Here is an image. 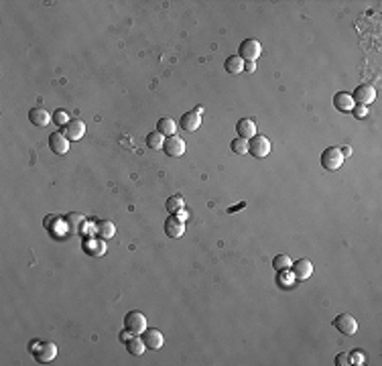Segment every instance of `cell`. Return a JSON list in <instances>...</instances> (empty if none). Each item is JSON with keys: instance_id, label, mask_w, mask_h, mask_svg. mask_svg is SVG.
Masks as SVG:
<instances>
[{"instance_id": "obj_9", "label": "cell", "mask_w": 382, "mask_h": 366, "mask_svg": "<svg viewBox=\"0 0 382 366\" xmlns=\"http://www.w3.org/2000/svg\"><path fill=\"white\" fill-rule=\"evenodd\" d=\"M49 149L55 155H65L69 151V138L63 132H53L49 136Z\"/></svg>"}, {"instance_id": "obj_23", "label": "cell", "mask_w": 382, "mask_h": 366, "mask_svg": "<svg viewBox=\"0 0 382 366\" xmlns=\"http://www.w3.org/2000/svg\"><path fill=\"white\" fill-rule=\"evenodd\" d=\"M183 197L181 195H171L169 199H167V203H165V207H167V212L169 214H177L179 210H183Z\"/></svg>"}, {"instance_id": "obj_17", "label": "cell", "mask_w": 382, "mask_h": 366, "mask_svg": "<svg viewBox=\"0 0 382 366\" xmlns=\"http://www.w3.org/2000/svg\"><path fill=\"white\" fill-rule=\"evenodd\" d=\"M334 106L342 112H352L354 108V100H352V94H346V92H340L334 96Z\"/></svg>"}, {"instance_id": "obj_28", "label": "cell", "mask_w": 382, "mask_h": 366, "mask_svg": "<svg viewBox=\"0 0 382 366\" xmlns=\"http://www.w3.org/2000/svg\"><path fill=\"white\" fill-rule=\"evenodd\" d=\"M53 122H55L57 126H63V128H65L71 120H69V114H67L65 110H61V108H59V110L53 112Z\"/></svg>"}, {"instance_id": "obj_22", "label": "cell", "mask_w": 382, "mask_h": 366, "mask_svg": "<svg viewBox=\"0 0 382 366\" xmlns=\"http://www.w3.org/2000/svg\"><path fill=\"white\" fill-rule=\"evenodd\" d=\"M126 350H128L132 356H140V354L146 350V346H144L142 338H130V340L126 342Z\"/></svg>"}, {"instance_id": "obj_19", "label": "cell", "mask_w": 382, "mask_h": 366, "mask_svg": "<svg viewBox=\"0 0 382 366\" xmlns=\"http://www.w3.org/2000/svg\"><path fill=\"white\" fill-rule=\"evenodd\" d=\"M157 130H159L163 136H173L175 130H177V124H175L173 118H161V120L157 122Z\"/></svg>"}, {"instance_id": "obj_1", "label": "cell", "mask_w": 382, "mask_h": 366, "mask_svg": "<svg viewBox=\"0 0 382 366\" xmlns=\"http://www.w3.org/2000/svg\"><path fill=\"white\" fill-rule=\"evenodd\" d=\"M31 352H33V356H35L37 362L47 364V362H51L53 358L57 356V346L53 344V342H33L31 344Z\"/></svg>"}, {"instance_id": "obj_21", "label": "cell", "mask_w": 382, "mask_h": 366, "mask_svg": "<svg viewBox=\"0 0 382 366\" xmlns=\"http://www.w3.org/2000/svg\"><path fill=\"white\" fill-rule=\"evenodd\" d=\"M165 138L167 136H163L159 130H152L146 134V147L152 151H159V149H163V144H165Z\"/></svg>"}, {"instance_id": "obj_3", "label": "cell", "mask_w": 382, "mask_h": 366, "mask_svg": "<svg viewBox=\"0 0 382 366\" xmlns=\"http://www.w3.org/2000/svg\"><path fill=\"white\" fill-rule=\"evenodd\" d=\"M238 53H240V57L244 59V63H246V61H254V63H256V59H258L260 53H262V47H260V43H258L256 39H244V41L240 43V47H238Z\"/></svg>"}, {"instance_id": "obj_34", "label": "cell", "mask_w": 382, "mask_h": 366, "mask_svg": "<svg viewBox=\"0 0 382 366\" xmlns=\"http://www.w3.org/2000/svg\"><path fill=\"white\" fill-rule=\"evenodd\" d=\"M175 216H177V218H179V220H181V222H185V220H187V218H189V216H187V212H185V210H179V212H177V214H175Z\"/></svg>"}, {"instance_id": "obj_2", "label": "cell", "mask_w": 382, "mask_h": 366, "mask_svg": "<svg viewBox=\"0 0 382 366\" xmlns=\"http://www.w3.org/2000/svg\"><path fill=\"white\" fill-rule=\"evenodd\" d=\"M344 163V155L338 147H327L323 153H321V167L327 169V171H338Z\"/></svg>"}, {"instance_id": "obj_29", "label": "cell", "mask_w": 382, "mask_h": 366, "mask_svg": "<svg viewBox=\"0 0 382 366\" xmlns=\"http://www.w3.org/2000/svg\"><path fill=\"white\" fill-rule=\"evenodd\" d=\"M279 285H281L283 289L293 287V285H295V275L289 273V271H279Z\"/></svg>"}, {"instance_id": "obj_26", "label": "cell", "mask_w": 382, "mask_h": 366, "mask_svg": "<svg viewBox=\"0 0 382 366\" xmlns=\"http://www.w3.org/2000/svg\"><path fill=\"white\" fill-rule=\"evenodd\" d=\"M84 248H86V252H88V254H94V256H100V254H104V252H106L104 242H96V240H88V242L84 244Z\"/></svg>"}, {"instance_id": "obj_11", "label": "cell", "mask_w": 382, "mask_h": 366, "mask_svg": "<svg viewBox=\"0 0 382 366\" xmlns=\"http://www.w3.org/2000/svg\"><path fill=\"white\" fill-rule=\"evenodd\" d=\"M142 342H144V346L148 348V350H161L163 348V342H165V340H163V334L159 332V330H144L142 332Z\"/></svg>"}, {"instance_id": "obj_8", "label": "cell", "mask_w": 382, "mask_h": 366, "mask_svg": "<svg viewBox=\"0 0 382 366\" xmlns=\"http://www.w3.org/2000/svg\"><path fill=\"white\" fill-rule=\"evenodd\" d=\"M163 151H165L169 157H181L185 153V140L181 136H177V134L167 136L165 144H163Z\"/></svg>"}, {"instance_id": "obj_14", "label": "cell", "mask_w": 382, "mask_h": 366, "mask_svg": "<svg viewBox=\"0 0 382 366\" xmlns=\"http://www.w3.org/2000/svg\"><path fill=\"white\" fill-rule=\"evenodd\" d=\"M199 124H201V114H197L195 110H193V112H185V114L181 116V120H179V126H181L185 132L197 130Z\"/></svg>"}, {"instance_id": "obj_13", "label": "cell", "mask_w": 382, "mask_h": 366, "mask_svg": "<svg viewBox=\"0 0 382 366\" xmlns=\"http://www.w3.org/2000/svg\"><path fill=\"white\" fill-rule=\"evenodd\" d=\"M29 120L35 124V126H47L49 122H53V116L43 108V106H35L29 110Z\"/></svg>"}, {"instance_id": "obj_18", "label": "cell", "mask_w": 382, "mask_h": 366, "mask_svg": "<svg viewBox=\"0 0 382 366\" xmlns=\"http://www.w3.org/2000/svg\"><path fill=\"white\" fill-rule=\"evenodd\" d=\"M224 69L228 71V74H240V71H244V59L240 57V55H230L226 61H224Z\"/></svg>"}, {"instance_id": "obj_33", "label": "cell", "mask_w": 382, "mask_h": 366, "mask_svg": "<svg viewBox=\"0 0 382 366\" xmlns=\"http://www.w3.org/2000/svg\"><path fill=\"white\" fill-rule=\"evenodd\" d=\"M244 71H248V74L256 71V63H254V61H246V63H244Z\"/></svg>"}, {"instance_id": "obj_15", "label": "cell", "mask_w": 382, "mask_h": 366, "mask_svg": "<svg viewBox=\"0 0 382 366\" xmlns=\"http://www.w3.org/2000/svg\"><path fill=\"white\" fill-rule=\"evenodd\" d=\"M63 134H65L69 140H80V138L86 134V124L75 118V120H71V122L63 128Z\"/></svg>"}, {"instance_id": "obj_5", "label": "cell", "mask_w": 382, "mask_h": 366, "mask_svg": "<svg viewBox=\"0 0 382 366\" xmlns=\"http://www.w3.org/2000/svg\"><path fill=\"white\" fill-rule=\"evenodd\" d=\"M248 153L252 157H258V159H262V157H266L270 153V140L262 134H254L250 140H248Z\"/></svg>"}, {"instance_id": "obj_30", "label": "cell", "mask_w": 382, "mask_h": 366, "mask_svg": "<svg viewBox=\"0 0 382 366\" xmlns=\"http://www.w3.org/2000/svg\"><path fill=\"white\" fill-rule=\"evenodd\" d=\"M348 362L356 364V366H362L366 362V358H364V354L360 350H354V352H348Z\"/></svg>"}, {"instance_id": "obj_10", "label": "cell", "mask_w": 382, "mask_h": 366, "mask_svg": "<svg viewBox=\"0 0 382 366\" xmlns=\"http://www.w3.org/2000/svg\"><path fill=\"white\" fill-rule=\"evenodd\" d=\"M291 269H293V275H295L297 281H305V279H309L313 275V265H311V260H307V258H301V260H297V263H293Z\"/></svg>"}, {"instance_id": "obj_20", "label": "cell", "mask_w": 382, "mask_h": 366, "mask_svg": "<svg viewBox=\"0 0 382 366\" xmlns=\"http://www.w3.org/2000/svg\"><path fill=\"white\" fill-rule=\"evenodd\" d=\"M114 232H116V228H114V224L110 222V220H102L98 226H96V234L100 236V238H112L114 236Z\"/></svg>"}, {"instance_id": "obj_32", "label": "cell", "mask_w": 382, "mask_h": 366, "mask_svg": "<svg viewBox=\"0 0 382 366\" xmlns=\"http://www.w3.org/2000/svg\"><path fill=\"white\" fill-rule=\"evenodd\" d=\"M336 364H340V366H348L350 362H348V352H340L338 356H336Z\"/></svg>"}, {"instance_id": "obj_7", "label": "cell", "mask_w": 382, "mask_h": 366, "mask_svg": "<svg viewBox=\"0 0 382 366\" xmlns=\"http://www.w3.org/2000/svg\"><path fill=\"white\" fill-rule=\"evenodd\" d=\"M332 326L346 336H354L358 332V322L354 320V316H350V313H340V316L332 322Z\"/></svg>"}, {"instance_id": "obj_35", "label": "cell", "mask_w": 382, "mask_h": 366, "mask_svg": "<svg viewBox=\"0 0 382 366\" xmlns=\"http://www.w3.org/2000/svg\"><path fill=\"white\" fill-rule=\"evenodd\" d=\"M340 151H342V155H344V159H346V157L352 153V149H350V147H344V149H340Z\"/></svg>"}, {"instance_id": "obj_4", "label": "cell", "mask_w": 382, "mask_h": 366, "mask_svg": "<svg viewBox=\"0 0 382 366\" xmlns=\"http://www.w3.org/2000/svg\"><path fill=\"white\" fill-rule=\"evenodd\" d=\"M124 330H128V332H132L134 336L136 334H142L144 330H146V318L142 316L140 311H128L126 313V318H124Z\"/></svg>"}, {"instance_id": "obj_16", "label": "cell", "mask_w": 382, "mask_h": 366, "mask_svg": "<svg viewBox=\"0 0 382 366\" xmlns=\"http://www.w3.org/2000/svg\"><path fill=\"white\" fill-rule=\"evenodd\" d=\"M236 132H238V136L250 140L256 134V122L252 118H240V122L236 124Z\"/></svg>"}, {"instance_id": "obj_25", "label": "cell", "mask_w": 382, "mask_h": 366, "mask_svg": "<svg viewBox=\"0 0 382 366\" xmlns=\"http://www.w3.org/2000/svg\"><path fill=\"white\" fill-rule=\"evenodd\" d=\"M230 149H232L236 155H246V153H248V138L236 136V138L230 142Z\"/></svg>"}, {"instance_id": "obj_27", "label": "cell", "mask_w": 382, "mask_h": 366, "mask_svg": "<svg viewBox=\"0 0 382 366\" xmlns=\"http://www.w3.org/2000/svg\"><path fill=\"white\" fill-rule=\"evenodd\" d=\"M65 224H67V228H69L71 232H78V228L84 224V216H82V214H69V216L65 218Z\"/></svg>"}, {"instance_id": "obj_31", "label": "cell", "mask_w": 382, "mask_h": 366, "mask_svg": "<svg viewBox=\"0 0 382 366\" xmlns=\"http://www.w3.org/2000/svg\"><path fill=\"white\" fill-rule=\"evenodd\" d=\"M352 112H354V116H356V118H364V116L368 114V108H366V106H358V104H354Z\"/></svg>"}, {"instance_id": "obj_12", "label": "cell", "mask_w": 382, "mask_h": 366, "mask_svg": "<svg viewBox=\"0 0 382 366\" xmlns=\"http://www.w3.org/2000/svg\"><path fill=\"white\" fill-rule=\"evenodd\" d=\"M183 232H185V224H183L175 214H171V216L165 220V234H167L169 238H179V236H183Z\"/></svg>"}, {"instance_id": "obj_24", "label": "cell", "mask_w": 382, "mask_h": 366, "mask_svg": "<svg viewBox=\"0 0 382 366\" xmlns=\"http://www.w3.org/2000/svg\"><path fill=\"white\" fill-rule=\"evenodd\" d=\"M291 265H293V260L287 254H279V256L272 258V267H275L277 271H289Z\"/></svg>"}, {"instance_id": "obj_6", "label": "cell", "mask_w": 382, "mask_h": 366, "mask_svg": "<svg viewBox=\"0 0 382 366\" xmlns=\"http://www.w3.org/2000/svg\"><path fill=\"white\" fill-rule=\"evenodd\" d=\"M352 100H354V104H358V106H366L368 108L370 104L376 100V90L372 86H368V84H362V86H358L354 90Z\"/></svg>"}]
</instances>
